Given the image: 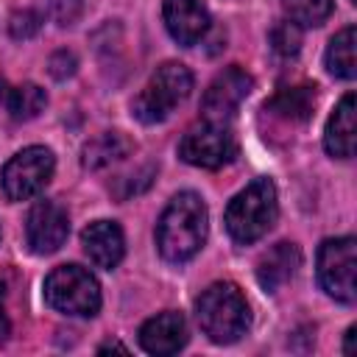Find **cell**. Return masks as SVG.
<instances>
[{
	"instance_id": "cell-1",
	"label": "cell",
	"mask_w": 357,
	"mask_h": 357,
	"mask_svg": "<svg viewBox=\"0 0 357 357\" xmlns=\"http://www.w3.org/2000/svg\"><path fill=\"white\" fill-rule=\"evenodd\" d=\"M209 212L198 192H178L165 206L156 223V245L167 262H187L192 259L201 245L206 243Z\"/></svg>"
},
{
	"instance_id": "cell-2",
	"label": "cell",
	"mask_w": 357,
	"mask_h": 357,
	"mask_svg": "<svg viewBox=\"0 0 357 357\" xmlns=\"http://www.w3.org/2000/svg\"><path fill=\"white\" fill-rule=\"evenodd\" d=\"M195 315H198L204 335L212 343H234L251 326V312H248L245 296L231 282L209 284L195 301Z\"/></svg>"
},
{
	"instance_id": "cell-3",
	"label": "cell",
	"mask_w": 357,
	"mask_h": 357,
	"mask_svg": "<svg viewBox=\"0 0 357 357\" xmlns=\"http://www.w3.org/2000/svg\"><path fill=\"white\" fill-rule=\"evenodd\" d=\"M279 215V201H276V187L271 178H254L245 190H240L223 215L226 231L231 234L234 243L248 245L257 243L268 229L276 223Z\"/></svg>"
},
{
	"instance_id": "cell-4",
	"label": "cell",
	"mask_w": 357,
	"mask_h": 357,
	"mask_svg": "<svg viewBox=\"0 0 357 357\" xmlns=\"http://www.w3.org/2000/svg\"><path fill=\"white\" fill-rule=\"evenodd\" d=\"M192 92V73L181 61H165L156 67V73L148 78L142 92L134 98L131 112L139 123H162L170 117V112L184 103Z\"/></svg>"
},
{
	"instance_id": "cell-5",
	"label": "cell",
	"mask_w": 357,
	"mask_h": 357,
	"mask_svg": "<svg viewBox=\"0 0 357 357\" xmlns=\"http://www.w3.org/2000/svg\"><path fill=\"white\" fill-rule=\"evenodd\" d=\"M45 301L64 315H95L100 310V284L81 265H59L45 279Z\"/></svg>"
},
{
	"instance_id": "cell-6",
	"label": "cell",
	"mask_w": 357,
	"mask_h": 357,
	"mask_svg": "<svg viewBox=\"0 0 357 357\" xmlns=\"http://www.w3.org/2000/svg\"><path fill=\"white\" fill-rule=\"evenodd\" d=\"M53 167H56V159L45 145L22 148L6 162L0 173V187L8 201H28L45 190V184L53 176Z\"/></svg>"
},
{
	"instance_id": "cell-7",
	"label": "cell",
	"mask_w": 357,
	"mask_h": 357,
	"mask_svg": "<svg viewBox=\"0 0 357 357\" xmlns=\"http://www.w3.org/2000/svg\"><path fill=\"white\" fill-rule=\"evenodd\" d=\"M357 243L354 237H329L318 248V282L321 287L343 304H354L357 298Z\"/></svg>"
},
{
	"instance_id": "cell-8",
	"label": "cell",
	"mask_w": 357,
	"mask_h": 357,
	"mask_svg": "<svg viewBox=\"0 0 357 357\" xmlns=\"http://www.w3.org/2000/svg\"><path fill=\"white\" fill-rule=\"evenodd\" d=\"M178 156L187 165L195 167H206V170H218L223 165H229L237 156V139L234 134L223 126V123H201L195 128H190L181 142H178Z\"/></svg>"
},
{
	"instance_id": "cell-9",
	"label": "cell",
	"mask_w": 357,
	"mask_h": 357,
	"mask_svg": "<svg viewBox=\"0 0 357 357\" xmlns=\"http://www.w3.org/2000/svg\"><path fill=\"white\" fill-rule=\"evenodd\" d=\"M251 89H254V78L243 67L237 64L226 67L223 73L215 75V81L204 92V100H201L204 117L212 123H226L229 117H234L240 103L251 95Z\"/></svg>"
},
{
	"instance_id": "cell-10",
	"label": "cell",
	"mask_w": 357,
	"mask_h": 357,
	"mask_svg": "<svg viewBox=\"0 0 357 357\" xmlns=\"http://www.w3.org/2000/svg\"><path fill=\"white\" fill-rule=\"evenodd\" d=\"M67 234H70V218L59 201H36L31 206L28 223H25V240L33 254L59 251Z\"/></svg>"
},
{
	"instance_id": "cell-11",
	"label": "cell",
	"mask_w": 357,
	"mask_h": 357,
	"mask_svg": "<svg viewBox=\"0 0 357 357\" xmlns=\"http://www.w3.org/2000/svg\"><path fill=\"white\" fill-rule=\"evenodd\" d=\"M184 343H187V321L176 310H165L139 326V346L148 354L167 357L184 349Z\"/></svg>"
},
{
	"instance_id": "cell-12",
	"label": "cell",
	"mask_w": 357,
	"mask_h": 357,
	"mask_svg": "<svg viewBox=\"0 0 357 357\" xmlns=\"http://www.w3.org/2000/svg\"><path fill=\"white\" fill-rule=\"evenodd\" d=\"M162 17L167 33L184 47L195 45L209 28V11L201 0H165Z\"/></svg>"
},
{
	"instance_id": "cell-13",
	"label": "cell",
	"mask_w": 357,
	"mask_h": 357,
	"mask_svg": "<svg viewBox=\"0 0 357 357\" xmlns=\"http://www.w3.org/2000/svg\"><path fill=\"white\" fill-rule=\"evenodd\" d=\"M81 245L86 251V257L92 259V265L112 271L120 265L123 254H126V237L123 229L114 220H95L81 231Z\"/></svg>"
},
{
	"instance_id": "cell-14",
	"label": "cell",
	"mask_w": 357,
	"mask_h": 357,
	"mask_svg": "<svg viewBox=\"0 0 357 357\" xmlns=\"http://www.w3.org/2000/svg\"><path fill=\"white\" fill-rule=\"evenodd\" d=\"M301 265V251L296 243H276L268 254H262L257 265V279L265 293H276L284 282L293 279V273Z\"/></svg>"
},
{
	"instance_id": "cell-15",
	"label": "cell",
	"mask_w": 357,
	"mask_h": 357,
	"mask_svg": "<svg viewBox=\"0 0 357 357\" xmlns=\"http://www.w3.org/2000/svg\"><path fill=\"white\" fill-rule=\"evenodd\" d=\"M354 95H343V100L335 106V112L326 120V131H324V148L337 156V159H351L354 156Z\"/></svg>"
},
{
	"instance_id": "cell-16",
	"label": "cell",
	"mask_w": 357,
	"mask_h": 357,
	"mask_svg": "<svg viewBox=\"0 0 357 357\" xmlns=\"http://www.w3.org/2000/svg\"><path fill=\"white\" fill-rule=\"evenodd\" d=\"M0 103L6 106V112L14 117V120H33L45 103H47V95L42 86L36 84H6V78H0Z\"/></svg>"
},
{
	"instance_id": "cell-17",
	"label": "cell",
	"mask_w": 357,
	"mask_h": 357,
	"mask_svg": "<svg viewBox=\"0 0 357 357\" xmlns=\"http://www.w3.org/2000/svg\"><path fill=\"white\" fill-rule=\"evenodd\" d=\"M128 153H131V139L126 134H120V131H103V134H98L95 139H89L84 145L81 162L89 170H100V167H109V165L126 159Z\"/></svg>"
},
{
	"instance_id": "cell-18",
	"label": "cell",
	"mask_w": 357,
	"mask_h": 357,
	"mask_svg": "<svg viewBox=\"0 0 357 357\" xmlns=\"http://www.w3.org/2000/svg\"><path fill=\"white\" fill-rule=\"evenodd\" d=\"M357 31L354 25H346L340 33H335L329 39V47H326V70L335 75V78H343V81H351L357 75Z\"/></svg>"
},
{
	"instance_id": "cell-19",
	"label": "cell",
	"mask_w": 357,
	"mask_h": 357,
	"mask_svg": "<svg viewBox=\"0 0 357 357\" xmlns=\"http://www.w3.org/2000/svg\"><path fill=\"white\" fill-rule=\"evenodd\" d=\"M265 106H268L271 112L287 117V120L304 123V120H310V114H312V109H315V86H310V84L282 86Z\"/></svg>"
},
{
	"instance_id": "cell-20",
	"label": "cell",
	"mask_w": 357,
	"mask_h": 357,
	"mask_svg": "<svg viewBox=\"0 0 357 357\" xmlns=\"http://www.w3.org/2000/svg\"><path fill=\"white\" fill-rule=\"evenodd\" d=\"M282 6L290 22H296L298 28L321 25L332 14V0H282Z\"/></svg>"
},
{
	"instance_id": "cell-21",
	"label": "cell",
	"mask_w": 357,
	"mask_h": 357,
	"mask_svg": "<svg viewBox=\"0 0 357 357\" xmlns=\"http://www.w3.org/2000/svg\"><path fill=\"white\" fill-rule=\"evenodd\" d=\"M271 47L282 56V59H290L301 50V31L296 22H279L271 28Z\"/></svg>"
},
{
	"instance_id": "cell-22",
	"label": "cell",
	"mask_w": 357,
	"mask_h": 357,
	"mask_svg": "<svg viewBox=\"0 0 357 357\" xmlns=\"http://www.w3.org/2000/svg\"><path fill=\"white\" fill-rule=\"evenodd\" d=\"M42 28V14L33 11V8H22L17 14H11V22H8V31L14 39H31L36 36Z\"/></svg>"
},
{
	"instance_id": "cell-23",
	"label": "cell",
	"mask_w": 357,
	"mask_h": 357,
	"mask_svg": "<svg viewBox=\"0 0 357 357\" xmlns=\"http://www.w3.org/2000/svg\"><path fill=\"white\" fill-rule=\"evenodd\" d=\"M47 8H50V17L59 25H73L81 17L84 0H47Z\"/></svg>"
},
{
	"instance_id": "cell-24",
	"label": "cell",
	"mask_w": 357,
	"mask_h": 357,
	"mask_svg": "<svg viewBox=\"0 0 357 357\" xmlns=\"http://www.w3.org/2000/svg\"><path fill=\"white\" fill-rule=\"evenodd\" d=\"M47 67H50V75H53V78H59V81H64V78H70V75L75 73V67H78V61H75V56H73L70 50H56V53L50 56V61H47Z\"/></svg>"
},
{
	"instance_id": "cell-25",
	"label": "cell",
	"mask_w": 357,
	"mask_h": 357,
	"mask_svg": "<svg viewBox=\"0 0 357 357\" xmlns=\"http://www.w3.org/2000/svg\"><path fill=\"white\" fill-rule=\"evenodd\" d=\"M8 335V318H6V287L0 284V340Z\"/></svg>"
},
{
	"instance_id": "cell-26",
	"label": "cell",
	"mask_w": 357,
	"mask_h": 357,
	"mask_svg": "<svg viewBox=\"0 0 357 357\" xmlns=\"http://www.w3.org/2000/svg\"><path fill=\"white\" fill-rule=\"evenodd\" d=\"M354 335H357V326H349V329H346V343H343V354H354Z\"/></svg>"
},
{
	"instance_id": "cell-27",
	"label": "cell",
	"mask_w": 357,
	"mask_h": 357,
	"mask_svg": "<svg viewBox=\"0 0 357 357\" xmlns=\"http://www.w3.org/2000/svg\"><path fill=\"white\" fill-rule=\"evenodd\" d=\"M98 351H100V354H103V351H123V354H126V346H120V343H106V346H100Z\"/></svg>"
}]
</instances>
